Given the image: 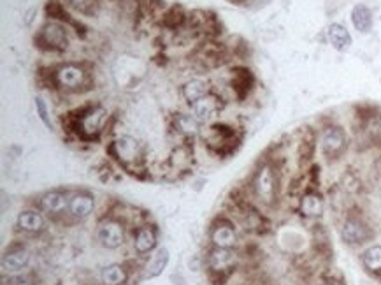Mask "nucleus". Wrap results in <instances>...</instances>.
Instances as JSON below:
<instances>
[{
  "mask_svg": "<svg viewBox=\"0 0 381 285\" xmlns=\"http://www.w3.org/2000/svg\"><path fill=\"white\" fill-rule=\"evenodd\" d=\"M355 131L364 145H381V110L369 108L362 111Z\"/></svg>",
  "mask_w": 381,
  "mask_h": 285,
  "instance_id": "9",
  "label": "nucleus"
},
{
  "mask_svg": "<svg viewBox=\"0 0 381 285\" xmlns=\"http://www.w3.org/2000/svg\"><path fill=\"white\" fill-rule=\"evenodd\" d=\"M360 262L365 273L381 278V245L373 243L365 247L360 253Z\"/></svg>",
  "mask_w": 381,
  "mask_h": 285,
  "instance_id": "18",
  "label": "nucleus"
},
{
  "mask_svg": "<svg viewBox=\"0 0 381 285\" xmlns=\"http://www.w3.org/2000/svg\"><path fill=\"white\" fill-rule=\"evenodd\" d=\"M362 285H369V284H362Z\"/></svg>",
  "mask_w": 381,
  "mask_h": 285,
  "instance_id": "33",
  "label": "nucleus"
},
{
  "mask_svg": "<svg viewBox=\"0 0 381 285\" xmlns=\"http://www.w3.org/2000/svg\"><path fill=\"white\" fill-rule=\"evenodd\" d=\"M172 125H174V131L178 132V134L185 136V138H195V136L200 132V122L195 119L194 114H174Z\"/></svg>",
  "mask_w": 381,
  "mask_h": 285,
  "instance_id": "20",
  "label": "nucleus"
},
{
  "mask_svg": "<svg viewBox=\"0 0 381 285\" xmlns=\"http://www.w3.org/2000/svg\"><path fill=\"white\" fill-rule=\"evenodd\" d=\"M352 23L355 27V30L360 34H369L373 30V11L365 4H357L352 9Z\"/></svg>",
  "mask_w": 381,
  "mask_h": 285,
  "instance_id": "19",
  "label": "nucleus"
},
{
  "mask_svg": "<svg viewBox=\"0 0 381 285\" xmlns=\"http://www.w3.org/2000/svg\"><path fill=\"white\" fill-rule=\"evenodd\" d=\"M36 110H37V114H39V119H41V122L46 125V129L53 131V122H51V119H49V111H48V106H46L44 99L36 97Z\"/></svg>",
  "mask_w": 381,
  "mask_h": 285,
  "instance_id": "30",
  "label": "nucleus"
},
{
  "mask_svg": "<svg viewBox=\"0 0 381 285\" xmlns=\"http://www.w3.org/2000/svg\"><path fill=\"white\" fill-rule=\"evenodd\" d=\"M318 285H345V284H343V280H336V278H327V280L320 282Z\"/></svg>",
  "mask_w": 381,
  "mask_h": 285,
  "instance_id": "31",
  "label": "nucleus"
},
{
  "mask_svg": "<svg viewBox=\"0 0 381 285\" xmlns=\"http://www.w3.org/2000/svg\"><path fill=\"white\" fill-rule=\"evenodd\" d=\"M235 266H237V253L234 249H218L213 247L207 253V269L211 275L220 277V280H227L234 273Z\"/></svg>",
  "mask_w": 381,
  "mask_h": 285,
  "instance_id": "8",
  "label": "nucleus"
},
{
  "mask_svg": "<svg viewBox=\"0 0 381 285\" xmlns=\"http://www.w3.org/2000/svg\"><path fill=\"white\" fill-rule=\"evenodd\" d=\"M252 2H255L259 8H264V5H267V4H271L272 0H252Z\"/></svg>",
  "mask_w": 381,
  "mask_h": 285,
  "instance_id": "32",
  "label": "nucleus"
},
{
  "mask_svg": "<svg viewBox=\"0 0 381 285\" xmlns=\"http://www.w3.org/2000/svg\"><path fill=\"white\" fill-rule=\"evenodd\" d=\"M46 14H48L51 20H60V21H67L69 25H73V27H76L77 29V34L81 32V36H85V27H83L81 23H76V21L73 20V18L65 12L64 5H62L60 0H49L48 5H46Z\"/></svg>",
  "mask_w": 381,
  "mask_h": 285,
  "instance_id": "26",
  "label": "nucleus"
},
{
  "mask_svg": "<svg viewBox=\"0 0 381 285\" xmlns=\"http://www.w3.org/2000/svg\"><path fill=\"white\" fill-rule=\"evenodd\" d=\"M169 250L167 249H159L157 250V253L153 256V259H151L150 262L146 264V271H144V278H157L159 275H162L163 269L167 268V264H169Z\"/></svg>",
  "mask_w": 381,
  "mask_h": 285,
  "instance_id": "25",
  "label": "nucleus"
},
{
  "mask_svg": "<svg viewBox=\"0 0 381 285\" xmlns=\"http://www.w3.org/2000/svg\"><path fill=\"white\" fill-rule=\"evenodd\" d=\"M94 208H95V199L92 194H88V192H76V194L70 197L69 213L76 220H85L86 216L92 215Z\"/></svg>",
  "mask_w": 381,
  "mask_h": 285,
  "instance_id": "15",
  "label": "nucleus"
},
{
  "mask_svg": "<svg viewBox=\"0 0 381 285\" xmlns=\"http://www.w3.org/2000/svg\"><path fill=\"white\" fill-rule=\"evenodd\" d=\"M107 111L102 106H90L74 116L73 129L81 139H97L104 129Z\"/></svg>",
  "mask_w": 381,
  "mask_h": 285,
  "instance_id": "3",
  "label": "nucleus"
},
{
  "mask_svg": "<svg viewBox=\"0 0 381 285\" xmlns=\"http://www.w3.org/2000/svg\"><path fill=\"white\" fill-rule=\"evenodd\" d=\"M111 153L118 162L129 167V169L132 166H139L142 162V157H144L141 142L132 136H122V138L114 139L113 145H111Z\"/></svg>",
  "mask_w": 381,
  "mask_h": 285,
  "instance_id": "7",
  "label": "nucleus"
},
{
  "mask_svg": "<svg viewBox=\"0 0 381 285\" xmlns=\"http://www.w3.org/2000/svg\"><path fill=\"white\" fill-rule=\"evenodd\" d=\"M187 16H185V11H183L181 5H172L169 11L166 12V16H163V25L169 27V29H178L185 23Z\"/></svg>",
  "mask_w": 381,
  "mask_h": 285,
  "instance_id": "28",
  "label": "nucleus"
},
{
  "mask_svg": "<svg viewBox=\"0 0 381 285\" xmlns=\"http://www.w3.org/2000/svg\"><path fill=\"white\" fill-rule=\"evenodd\" d=\"M157 241H159L157 229H155L153 225H141L134 236L135 252H137L139 256L150 253L151 250H155V247H157Z\"/></svg>",
  "mask_w": 381,
  "mask_h": 285,
  "instance_id": "17",
  "label": "nucleus"
},
{
  "mask_svg": "<svg viewBox=\"0 0 381 285\" xmlns=\"http://www.w3.org/2000/svg\"><path fill=\"white\" fill-rule=\"evenodd\" d=\"M181 94L183 99H185L188 104H194V102H197L199 99L206 97V95L209 94V85H207V82H204V79L194 77V79H190V82H187L183 85Z\"/></svg>",
  "mask_w": 381,
  "mask_h": 285,
  "instance_id": "24",
  "label": "nucleus"
},
{
  "mask_svg": "<svg viewBox=\"0 0 381 285\" xmlns=\"http://www.w3.org/2000/svg\"><path fill=\"white\" fill-rule=\"evenodd\" d=\"M51 82L55 86L65 90V92H79L88 83V73L79 64L67 62V64H62L53 71Z\"/></svg>",
  "mask_w": 381,
  "mask_h": 285,
  "instance_id": "5",
  "label": "nucleus"
},
{
  "mask_svg": "<svg viewBox=\"0 0 381 285\" xmlns=\"http://www.w3.org/2000/svg\"><path fill=\"white\" fill-rule=\"evenodd\" d=\"M69 196L64 190H51L46 192L44 196L39 201L42 212H46L51 216H62L65 213H69Z\"/></svg>",
  "mask_w": 381,
  "mask_h": 285,
  "instance_id": "13",
  "label": "nucleus"
},
{
  "mask_svg": "<svg viewBox=\"0 0 381 285\" xmlns=\"http://www.w3.org/2000/svg\"><path fill=\"white\" fill-rule=\"evenodd\" d=\"M218 108H220L218 99H216L215 95H209V94H207L206 97L199 99V101L192 104L194 116L199 120V122H207V120L211 119L213 114L218 111Z\"/></svg>",
  "mask_w": 381,
  "mask_h": 285,
  "instance_id": "22",
  "label": "nucleus"
},
{
  "mask_svg": "<svg viewBox=\"0 0 381 285\" xmlns=\"http://www.w3.org/2000/svg\"><path fill=\"white\" fill-rule=\"evenodd\" d=\"M97 240L104 249H120L125 241V229L116 219H104L97 227Z\"/></svg>",
  "mask_w": 381,
  "mask_h": 285,
  "instance_id": "10",
  "label": "nucleus"
},
{
  "mask_svg": "<svg viewBox=\"0 0 381 285\" xmlns=\"http://www.w3.org/2000/svg\"><path fill=\"white\" fill-rule=\"evenodd\" d=\"M327 41L330 42V46L336 51H346V49L352 48L353 37L345 25L330 23L327 27Z\"/></svg>",
  "mask_w": 381,
  "mask_h": 285,
  "instance_id": "16",
  "label": "nucleus"
},
{
  "mask_svg": "<svg viewBox=\"0 0 381 285\" xmlns=\"http://www.w3.org/2000/svg\"><path fill=\"white\" fill-rule=\"evenodd\" d=\"M67 4L83 14H94L98 8L97 0H67Z\"/></svg>",
  "mask_w": 381,
  "mask_h": 285,
  "instance_id": "29",
  "label": "nucleus"
},
{
  "mask_svg": "<svg viewBox=\"0 0 381 285\" xmlns=\"http://www.w3.org/2000/svg\"><path fill=\"white\" fill-rule=\"evenodd\" d=\"M18 227L25 232H32V234H37V232L44 231L46 222L44 216L41 215L36 210H27V212H21L20 216H18Z\"/></svg>",
  "mask_w": 381,
  "mask_h": 285,
  "instance_id": "21",
  "label": "nucleus"
},
{
  "mask_svg": "<svg viewBox=\"0 0 381 285\" xmlns=\"http://www.w3.org/2000/svg\"><path fill=\"white\" fill-rule=\"evenodd\" d=\"M341 240L345 241L348 247H362L367 241L373 240L374 232L367 220L358 213H348L343 220L339 229Z\"/></svg>",
  "mask_w": 381,
  "mask_h": 285,
  "instance_id": "4",
  "label": "nucleus"
},
{
  "mask_svg": "<svg viewBox=\"0 0 381 285\" xmlns=\"http://www.w3.org/2000/svg\"><path fill=\"white\" fill-rule=\"evenodd\" d=\"M129 280V271L123 264H109L102 269L104 285H123Z\"/></svg>",
  "mask_w": 381,
  "mask_h": 285,
  "instance_id": "27",
  "label": "nucleus"
},
{
  "mask_svg": "<svg viewBox=\"0 0 381 285\" xmlns=\"http://www.w3.org/2000/svg\"><path fill=\"white\" fill-rule=\"evenodd\" d=\"M30 262V252L23 247H14V249L8 250L2 257V269L4 273H18L21 269H25Z\"/></svg>",
  "mask_w": 381,
  "mask_h": 285,
  "instance_id": "14",
  "label": "nucleus"
},
{
  "mask_svg": "<svg viewBox=\"0 0 381 285\" xmlns=\"http://www.w3.org/2000/svg\"><path fill=\"white\" fill-rule=\"evenodd\" d=\"M299 213L304 219H320L325 212V197L317 187H308L299 196Z\"/></svg>",
  "mask_w": 381,
  "mask_h": 285,
  "instance_id": "11",
  "label": "nucleus"
},
{
  "mask_svg": "<svg viewBox=\"0 0 381 285\" xmlns=\"http://www.w3.org/2000/svg\"><path fill=\"white\" fill-rule=\"evenodd\" d=\"M253 83H255V79H253V74L250 71L243 69V67L234 69V74H232V88L237 94V97H246L250 94V90H252Z\"/></svg>",
  "mask_w": 381,
  "mask_h": 285,
  "instance_id": "23",
  "label": "nucleus"
},
{
  "mask_svg": "<svg viewBox=\"0 0 381 285\" xmlns=\"http://www.w3.org/2000/svg\"><path fill=\"white\" fill-rule=\"evenodd\" d=\"M318 148L330 162L339 160L350 148V136L345 127L337 123H325L318 131Z\"/></svg>",
  "mask_w": 381,
  "mask_h": 285,
  "instance_id": "2",
  "label": "nucleus"
},
{
  "mask_svg": "<svg viewBox=\"0 0 381 285\" xmlns=\"http://www.w3.org/2000/svg\"><path fill=\"white\" fill-rule=\"evenodd\" d=\"M36 42L44 51H64L69 48V34L64 25L51 20L42 25L36 36Z\"/></svg>",
  "mask_w": 381,
  "mask_h": 285,
  "instance_id": "6",
  "label": "nucleus"
},
{
  "mask_svg": "<svg viewBox=\"0 0 381 285\" xmlns=\"http://www.w3.org/2000/svg\"><path fill=\"white\" fill-rule=\"evenodd\" d=\"M211 243L213 247L218 249H235L237 247V231H235L234 224L227 219L216 220L215 224L211 225Z\"/></svg>",
  "mask_w": 381,
  "mask_h": 285,
  "instance_id": "12",
  "label": "nucleus"
},
{
  "mask_svg": "<svg viewBox=\"0 0 381 285\" xmlns=\"http://www.w3.org/2000/svg\"><path fill=\"white\" fill-rule=\"evenodd\" d=\"M281 179L278 166L272 160L265 159L255 167L252 176V192L253 197L259 201L262 206L272 208L280 199Z\"/></svg>",
  "mask_w": 381,
  "mask_h": 285,
  "instance_id": "1",
  "label": "nucleus"
}]
</instances>
